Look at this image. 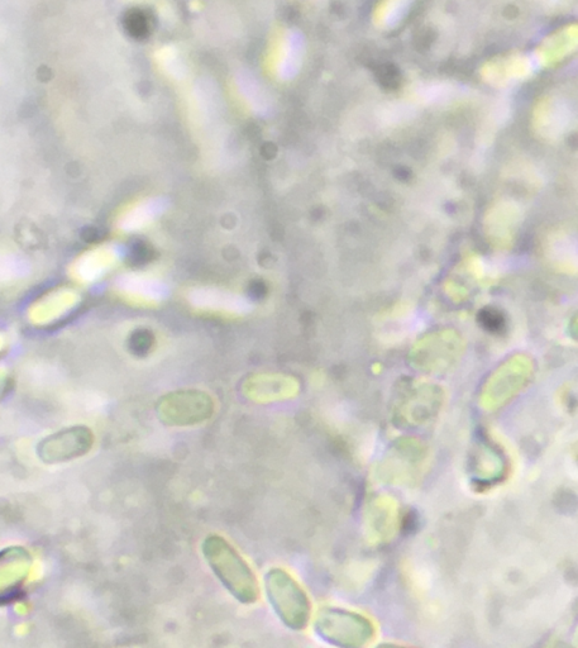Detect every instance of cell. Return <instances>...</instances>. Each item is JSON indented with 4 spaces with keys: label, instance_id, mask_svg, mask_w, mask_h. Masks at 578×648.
<instances>
[{
    "label": "cell",
    "instance_id": "1",
    "mask_svg": "<svg viewBox=\"0 0 578 648\" xmlns=\"http://www.w3.org/2000/svg\"><path fill=\"white\" fill-rule=\"evenodd\" d=\"M203 555L217 579L234 598L243 604L257 602L259 583L251 566L226 538L210 535L202 546Z\"/></svg>",
    "mask_w": 578,
    "mask_h": 648
},
{
    "label": "cell",
    "instance_id": "2",
    "mask_svg": "<svg viewBox=\"0 0 578 648\" xmlns=\"http://www.w3.org/2000/svg\"><path fill=\"white\" fill-rule=\"evenodd\" d=\"M267 600L276 616L291 630L307 626L310 604L307 594L283 569H271L265 575Z\"/></svg>",
    "mask_w": 578,
    "mask_h": 648
},
{
    "label": "cell",
    "instance_id": "5",
    "mask_svg": "<svg viewBox=\"0 0 578 648\" xmlns=\"http://www.w3.org/2000/svg\"><path fill=\"white\" fill-rule=\"evenodd\" d=\"M124 289L145 303H159L167 294L164 283L154 278H146V276L128 278L126 284H124Z\"/></svg>",
    "mask_w": 578,
    "mask_h": 648
},
{
    "label": "cell",
    "instance_id": "4",
    "mask_svg": "<svg viewBox=\"0 0 578 648\" xmlns=\"http://www.w3.org/2000/svg\"><path fill=\"white\" fill-rule=\"evenodd\" d=\"M189 302L202 311L241 316L251 311V304L241 295L216 288H197L189 293Z\"/></svg>",
    "mask_w": 578,
    "mask_h": 648
},
{
    "label": "cell",
    "instance_id": "3",
    "mask_svg": "<svg viewBox=\"0 0 578 648\" xmlns=\"http://www.w3.org/2000/svg\"><path fill=\"white\" fill-rule=\"evenodd\" d=\"M363 624L351 613L327 609L320 613L317 631L320 636L337 645L347 646L361 638Z\"/></svg>",
    "mask_w": 578,
    "mask_h": 648
}]
</instances>
